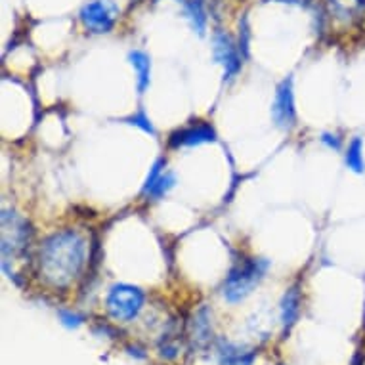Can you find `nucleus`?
<instances>
[{"instance_id":"obj_1","label":"nucleus","mask_w":365,"mask_h":365,"mask_svg":"<svg viewBox=\"0 0 365 365\" xmlns=\"http://www.w3.org/2000/svg\"><path fill=\"white\" fill-rule=\"evenodd\" d=\"M88 243L77 230H60L42 241L36 252L38 276L54 289L71 287L88 260Z\"/></svg>"},{"instance_id":"obj_2","label":"nucleus","mask_w":365,"mask_h":365,"mask_svg":"<svg viewBox=\"0 0 365 365\" xmlns=\"http://www.w3.org/2000/svg\"><path fill=\"white\" fill-rule=\"evenodd\" d=\"M269 268L268 260L264 258H245L235 264L234 268L230 269V274L224 279V299L227 302H241V300L252 293V289L257 287L258 283L262 282L266 272Z\"/></svg>"},{"instance_id":"obj_3","label":"nucleus","mask_w":365,"mask_h":365,"mask_svg":"<svg viewBox=\"0 0 365 365\" xmlns=\"http://www.w3.org/2000/svg\"><path fill=\"white\" fill-rule=\"evenodd\" d=\"M144 291L128 283H115L113 287L109 289L108 299H106L109 316L115 317L117 322H132L144 308Z\"/></svg>"},{"instance_id":"obj_4","label":"nucleus","mask_w":365,"mask_h":365,"mask_svg":"<svg viewBox=\"0 0 365 365\" xmlns=\"http://www.w3.org/2000/svg\"><path fill=\"white\" fill-rule=\"evenodd\" d=\"M33 230L29 220L14 210L2 212V257L4 260L24 255L29 249Z\"/></svg>"},{"instance_id":"obj_5","label":"nucleus","mask_w":365,"mask_h":365,"mask_svg":"<svg viewBox=\"0 0 365 365\" xmlns=\"http://www.w3.org/2000/svg\"><path fill=\"white\" fill-rule=\"evenodd\" d=\"M78 18H81V24L84 25V29L94 35L111 33L119 21V6L113 0H90L81 8Z\"/></svg>"},{"instance_id":"obj_6","label":"nucleus","mask_w":365,"mask_h":365,"mask_svg":"<svg viewBox=\"0 0 365 365\" xmlns=\"http://www.w3.org/2000/svg\"><path fill=\"white\" fill-rule=\"evenodd\" d=\"M272 119L277 128L282 130H293L297 125V106H294V84L293 77L283 78L277 84L276 96L272 103Z\"/></svg>"},{"instance_id":"obj_7","label":"nucleus","mask_w":365,"mask_h":365,"mask_svg":"<svg viewBox=\"0 0 365 365\" xmlns=\"http://www.w3.org/2000/svg\"><path fill=\"white\" fill-rule=\"evenodd\" d=\"M212 54L215 60L224 67V81H232L241 71L243 56L240 46H235L234 38L226 31L218 29L212 36Z\"/></svg>"},{"instance_id":"obj_8","label":"nucleus","mask_w":365,"mask_h":365,"mask_svg":"<svg viewBox=\"0 0 365 365\" xmlns=\"http://www.w3.org/2000/svg\"><path fill=\"white\" fill-rule=\"evenodd\" d=\"M216 142V130L215 126L207 123V120H195L190 126L178 128L170 134L168 145L173 150L180 148H195L201 144H212Z\"/></svg>"},{"instance_id":"obj_9","label":"nucleus","mask_w":365,"mask_h":365,"mask_svg":"<svg viewBox=\"0 0 365 365\" xmlns=\"http://www.w3.org/2000/svg\"><path fill=\"white\" fill-rule=\"evenodd\" d=\"M325 12L331 19L352 25L365 16V0H324Z\"/></svg>"},{"instance_id":"obj_10","label":"nucleus","mask_w":365,"mask_h":365,"mask_svg":"<svg viewBox=\"0 0 365 365\" xmlns=\"http://www.w3.org/2000/svg\"><path fill=\"white\" fill-rule=\"evenodd\" d=\"M300 304H302V293H300L299 285L287 289V293L283 294L282 300V327L283 336H287L294 324L299 322L300 316Z\"/></svg>"},{"instance_id":"obj_11","label":"nucleus","mask_w":365,"mask_h":365,"mask_svg":"<svg viewBox=\"0 0 365 365\" xmlns=\"http://www.w3.org/2000/svg\"><path fill=\"white\" fill-rule=\"evenodd\" d=\"M128 61H130V66L134 67V73H136V88H138V94H144L145 90L150 88L151 83L150 56L142 52V50H132L130 54H128Z\"/></svg>"},{"instance_id":"obj_12","label":"nucleus","mask_w":365,"mask_h":365,"mask_svg":"<svg viewBox=\"0 0 365 365\" xmlns=\"http://www.w3.org/2000/svg\"><path fill=\"white\" fill-rule=\"evenodd\" d=\"M218 350H220V365H252L257 359L255 350H245L224 341L220 342Z\"/></svg>"},{"instance_id":"obj_13","label":"nucleus","mask_w":365,"mask_h":365,"mask_svg":"<svg viewBox=\"0 0 365 365\" xmlns=\"http://www.w3.org/2000/svg\"><path fill=\"white\" fill-rule=\"evenodd\" d=\"M186 18L192 21L193 29L197 31L199 35H205L207 29V8H205V0H178Z\"/></svg>"},{"instance_id":"obj_14","label":"nucleus","mask_w":365,"mask_h":365,"mask_svg":"<svg viewBox=\"0 0 365 365\" xmlns=\"http://www.w3.org/2000/svg\"><path fill=\"white\" fill-rule=\"evenodd\" d=\"M344 163L346 167L356 174L365 173V159H364V140L356 136L352 142L348 144L346 153H344Z\"/></svg>"},{"instance_id":"obj_15","label":"nucleus","mask_w":365,"mask_h":365,"mask_svg":"<svg viewBox=\"0 0 365 365\" xmlns=\"http://www.w3.org/2000/svg\"><path fill=\"white\" fill-rule=\"evenodd\" d=\"M174 186H176V176H174V173H163L161 176L157 178L155 184H153V187H151L145 195L151 199H161L165 197Z\"/></svg>"},{"instance_id":"obj_16","label":"nucleus","mask_w":365,"mask_h":365,"mask_svg":"<svg viewBox=\"0 0 365 365\" xmlns=\"http://www.w3.org/2000/svg\"><path fill=\"white\" fill-rule=\"evenodd\" d=\"M123 123H126V125L136 126V128H140V130L145 132V134L157 136L155 126H153V123H151L150 117H148V113H145V109H142V108H140L136 113L128 115L126 119H123Z\"/></svg>"},{"instance_id":"obj_17","label":"nucleus","mask_w":365,"mask_h":365,"mask_svg":"<svg viewBox=\"0 0 365 365\" xmlns=\"http://www.w3.org/2000/svg\"><path fill=\"white\" fill-rule=\"evenodd\" d=\"M165 167H167V161H165V159H157V161L153 163V167L150 168V174H148V178H145L144 186H142V195H145V193L150 192L151 187H153L157 178L165 173Z\"/></svg>"},{"instance_id":"obj_18","label":"nucleus","mask_w":365,"mask_h":365,"mask_svg":"<svg viewBox=\"0 0 365 365\" xmlns=\"http://www.w3.org/2000/svg\"><path fill=\"white\" fill-rule=\"evenodd\" d=\"M60 319L66 327H78V325H83L84 322L83 316H78V314L69 310H60Z\"/></svg>"},{"instance_id":"obj_19","label":"nucleus","mask_w":365,"mask_h":365,"mask_svg":"<svg viewBox=\"0 0 365 365\" xmlns=\"http://www.w3.org/2000/svg\"><path fill=\"white\" fill-rule=\"evenodd\" d=\"M322 142L325 145H329L333 150H341V138L336 136V134H331V132H325L324 136H322Z\"/></svg>"},{"instance_id":"obj_20","label":"nucleus","mask_w":365,"mask_h":365,"mask_svg":"<svg viewBox=\"0 0 365 365\" xmlns=\"http://www.w3.org/2000/svg\"><path fill=\"white\" fill-rule=\"evenodd\" d=\"M279 2H294V4H302V6H306V4H310L312 0H279Z\"/></svg>"}]
</instances>
